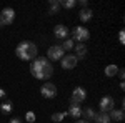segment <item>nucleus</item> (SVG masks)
<instances>
[{
    "mask_svg": "<svg viewBox=\"0 0 125 123\" xmlns=\"http://www.w3.org/2000/svg\"><path fill=\"white\" fill-rule=\"evenodd\" d=\"M25 120H27V122H35V113H33V112H29V113L25 115Z\"/></svg>",
    "mask_w": 125,
    "mask_h": 123,
    "instance_id": "23",
    "label": "nucleus"
},
{
    "mask_svg": "<svg viewBox=\"0 0 125 123\" xmlns=\"http://www.w3.org/2000/svg\"><path fill=\"white\" fill-rule=\"evenodd\" d=\"M75 52H77V55H75L77 58H83V57L87 55V47H85V43H77V45H75Z\"/></svg>",
    "mask_w": 125,
    "mask_h": 123,
    "instance_id": "14",
    "label": "nucleus"
},
{
    "mask_svg": "<svg viewBox=\"0 0 125 123\" xmlns=\"http://www.w3.org/2000/svg\"><path fill=\"white\" fill-rule=\"evenodd\" d=\"M2 112H3V113H10V112H12V103H10V102L2 103Z\"/></svg>",
    "mask_w": 125,
    "mask_h": 123,
    "instance_id": "21",
    "label": "nucleus"
},
{
    "mask_svg": "<svg viewBox=\"0 0 125 123\" xmlns=\"http://www.w3.org/2000/svg\"><path fill=\"white\" fill-rule=\"evenodd\" d=\"M77 63H78V58L75 55H65V57H62V68H65V70L75 68Z\"/></svg>",
    "mask_w": 125,
    "mask_h": 123,
    "instance_id": "7",
    "label": "nucleus"
},
{
    "mask_svg": "<svg viewBox=\"0 0 125 123\" xmlns=\"http://www.w3.org/2000/svg\"><path fill=\"white\" fill-rule=\"evenodd\" d=\"M78 17H80L82 22H88V20L92 19V10L90 9H82L80 13H78Z\"/></svg>",
    "mask_w": 125,
    "mask_h": 123,
    "instance_id": "15",
    "label": "nucleus"
},
{
    "mask_svg": "<svg viewBox=\"0 0 125 123\" xmlns=\"http://www.w3.org/2000/svg\"><path fill=\"white\" fill-rule=\"evenodd\" d=\"M118 75H120V78L124 80V78H125V72H124V70H120V72H118Z\"/></svg>",
    "mask_w": 125,
    "mask_h": 123,
    "instance_id": "26",
    "label": "nucleus"
},
{
    "mask_svg": "<svg viewBox=\"0 0 125 123\" xmlns=\"http://www.w3.org/2000/svg\"><path fill=\"white\" fill-rule=\"evenodd\" d=\"M114 106H115V102H114L112 96H102V100H100V112H102V113L112 112Z\"/></svg>",
    "mask_w": 125,
    "mask_h": 123,
    "instance_id": "6",
    "label": "nucleus"
},
{
    "mask_svg": "<svg viewBox=\"0 0 125 123\" xmlns=\"http://www.w3.org/2000/svg\"><path fill=\"white\" fill-rule=\"evenodd\" d=\"M53 33H55V37H57L58 40H65L67 35H68V28L65 25H57V27L53 28Z\"/></svg>",
    "mask_w": 125,
    "mask_h": 123,
    "instance_id": "10",
    "label": "nucleus"
},
{
    "mask_svg": "<svg viewBox=\"0 0 125 123\" xmlns=\"http://www.w3.org/2000/svg\"><path fill=\"white\" fill-rule=\"evenodd\" d=\"M63 118H65V113H53L52 115V120H53V122H62V120H63Z\"/></svg>",
    "mask_w": 125,
    "mask_h": 123,
    "instance_id": "22",
    "label": "nucleus"
},
{
    "mask_svg": "<svg viewBox=\"0 0 125 123\" xmlns=\"http://www.w3.org/2000/svg\"><path fill=\"white\" fill-rule=\"evenodd\" d=\"M73 45H75V43H73V40H67V38H65V40H63V43L60 45V48L65 52V50H72Z\"/></svg>",
    "mask_w": 125,
    "mask_h": 123,
    "instance_id": "19",
    "label": "nucleus"
},
{
    "mask_svg": "<svg viewBox=\"0 0 125 123\" xmlns=\"http://www.w3.org/2000/svg\"><path fill=\"white\" fill-rule=\"evenodd\" d=\"M47 55L50 60H62V57H63V50L60 48V45H53V47L48 48Z\"/></svg>",
    "mask_w": 125,
    "mask_h": 123,
    "instance_id": "9",
    "label": "nucleus"
},
{
    "mask_svg": "<svg viewBox=\"0 0 125 123\" xmlns=\"http://www.w3.org/2000/svg\"><path fill=\"white\" fill-rule=\"evenodd\" d=\"M75 3H77V0H62V2H60V7L72 9V7H75Z\"/></svg>",
    "mask_w": 125,
    "mask_h": 123,
    "instance_id": "20",
    "label": "nucleus"
},
{
    "mask_svg": "<svg viewBox=\"0 0 125 123\" xmlns=\"http://www.w3.org/2000/svg\"><path fill=\"white\" fill-rule=\"evenodd\" d=\"M30 73L35 76V78H39V80H47L53 73V66L50 65L48 58L37 57L32 62V65H30Z\"/></svg>",
    "mask_w": 125,
    "mask_h": 123,
    "instance_id": "1",
    "label": "nucleus"
},
{
    "mask_svg": "<svg viewBox=\"0 0 125 123\" xmlns=\"http://www.w3.org/2000/svg\"><path fill=\"white\" fill-rule=\"evenodd\" d=\"M0 27H2V23H0Z\"/></svg>",
    "mask_w": 125,
    "mask_h": 123,
    "instance_id": "30",
    "label": "nucleus"
},
{
    "mask_svg": "<svg viewBox=\"0 0 125 123\" xmlns=\"http://www.w3.org/2000/svg\"><path fill=\"white\" fill-rule=\"evenodd\" d=\"M13 19H15V10L13 9H3L2 12H0V23H2V27L3 25H10L12 22H13Z\"/></svg>",
    "mask_w": 125,
    "mask_h": 123,
    "instance_id": "3",
    "label": "nucleus"
},
{
    "mask_svg": "<svg viewBox=\"0 0 125 123\" xmlns=\"http://www.w3.org/2000/svg\"><path fill=\"white\" fill-rule=\"evenodd\" d=\"M77 123H90V122H87V120H77Z\"/></svg>",
    "mask_w": 125,
    "mask_h": 123,
    "instance_id": "29",
    "label": "nucleus"
},
{
    "mask_svg": "<svg viewBox=\"0 0 125 123\" xmlns=\"http://www.w3.org/2000/svg\"><path fill=\"white\" fill-rule=\"evenodd\" d=\"M94 120L97 123H110V116H108V113H98V115L95 113Z\"/></svg>",
    "mask_w": 125,
    "mask_h": 123,
    "instance_id": "16",
    "label": "nucleus"
},
{
    "mask_svg": "<svg viewBox=\"0 0 125 123\" xmlns=\"http://www.w3.org/2000/svg\"><path fill=\"white\" fill-rule=\"evenodd\" d=\"M72 35H73V40H78L80 43H85L88 40V37H90V33H88V30L85 27H75L72 30Z\"/></svg>",
    "mask_w": 125,
    "mask_h": 123,
    "instance_id": "4",
    "label": "nucleus"
},
{
    "mask_svg": "<svg viewBox=\"0 0 125 123\" xmlns=\"http://www.w3.org/2000/svg\"><path fill=\"white\" fill-rule=\"evenodd\" d=\"M85 98H87V92L82 86H77V88L73 90V93H72V103L78 105V103H82Z\"/></svg>",
    "mask_w": 125,
    "mask_h": 123,
    "instance_id": "8",
    "label": "nucleus"
},
{
    "mask_svg": "<svg viewBox=\"0 0 125 123\" xmlns=\"http://www.w3.org/2000/svg\"><path fill=\"white\" fill-rule=\"evenodd\" d=\"M108 116H110V120H115V122H122L124 120V110H112V112H108Z\"/></svg>",
    "mask_w": 125,
    "mask_h": 123,
    "instance_id": "12",
    "label": "nucleus"
},
{
    "mask_svg": "<svg viewBox=\"0 0 125 123\" xmlns=\"http://www.w3.org/2000/svg\"><path fill=\"white\" fill-rule=\"evenodd\" d=\"M68 115H70L72 118H75V120H78V118H80V115H82V108H80L78 105L72 103L70 106H68Z\"/></svg>",
    "mask_w": 125,
    "mask_h": 123,
    "instance_id": "11",
    "label": "nucleus"
},
{
    "mask_svg": "<svg viewBox=\"0 0 125 123\" xmlns=\"http://www.w3.org/2000/svg\"><path fill=\"white\" fill-rule=\"evenodd\" d=\"M5 96V92H3V88H0V98H3Z\"/></svg>",
    "mask_w": 125,
    "mask_h": 123,
    "instance_id": "27",
    "label": "nucleus"
},
{
    "mask_svg": "<svg viewBox=\"0 0 125 123\" xmlns=\"http://www.w3.org/2000/svg\"><path fill=\"white\" fill-rule=\"evenodd\" d=\"M9 123H22V120H20V118H12Z\"/></svg>",
    "mask_w": 125,
    "mask_h": 123,
    "instance_id": "25",
    "label": "nucleus"
},
{
    "mask_svg": "<svg viewBox=\"0 0 125 123\" xmlns=\"http://www.w3.org/2000/svg\"><path fill=\"white\" fill-rule=\"evenodd\" d=\"M118 73V66L117 65H108L105 66V75L107 76H115Z\"/></svg>",
    "mask_w": 125,
    "mask_h": 123,
    "instance_id": "18",
    "label": "nucleus"
},
{
    "mask_svg": "<svg viewBox=\"0 0 125 123\" xmlns=\"http://www.w3.org/2000/svg\"><path fill=\"white\" fill-rule=\"evenodd\" d=\"M118 40H120V43H125V33H124V32L118 33Z\"/></svg>",
    "mask_w": 125,
    "mask_h": 123,
    "instance_id": "24",
    "label": "nucleus"
},
{
    "mask_svg": "<svg viewBox=\"0 0 125 123\" xmlns=\"http://www.w3.org/2000/svg\"><path fill=\"white\" fill-rule=\"evenodd\" d=\"M80 116H83V120H87V122H88V120H94L95 112L88 106V108H85V110H82V115H80Z\"/></svg>",
    "mask_w": 125,
    "mask_h": 123,
    "instance_id": "17",
    "label": "nucleus"
},
{
    "mask_svg": "<svg viewBox=\"0 0 125 123\" xmlns=\"http://www.w3.org/2000/svg\"><path fill=\"white\" fill-rule=\"evenodd\" d=\"M40 93L43 98H55V95H57V86L53 85V83H43L42 88H40Z\"/></svg>",
    "mask_w": 125,
    "mask_h": 123,
    "instance_id": "5",
    "label": "nucleus"
},
{
    "mask_svg": "<svg viewBox=\"0 0 125 123\" xmlns=\"http://www.w3.org/2000/svg\"><path fill=\"white\" fill-rule=\"evenodd\" d=\"M48 7H50V10H48L50 15L58 13V10H60V2H58V0H48Z\"/></svg>",
    "mask_w": 125,
    "mask_h": 123,
    "instance_id": "13",
    "label": "nucleus"
},
{
    "mask_svg": "<svg viewBox=\"0 0 125 123\" xmlns=\"http://www.w3.org/2000/svg\"><path fill=\"white\" fill-rule=\"evenodd\" d=\"M80 5L82 7H87V0H80Z\"/></svg>",
    "mask_w": 125,
    "mask_h": 123,
    "instance_id": "28",
    "label": "nucleus"
},
{
    "mask_svg": "<svg viewBox=\"0 0 125 123\" xmlns=\"http://www.w3.org/2000/svg\"><path fill=\"white\" fill-rule=\"evenodd\" d=\"M15 53L20 60H35L37 58V47L32 42H22L17 45Z\"/></svg>",
    "mask_w": 125,
    "mask_h": 123,
    "instance_id": "2",
    "label": "nucleus"
}]
</instances>
